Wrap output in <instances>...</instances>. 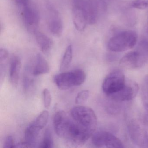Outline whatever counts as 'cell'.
<instances>
[{"label":"cell","instance_id":"1","mask_svg":"<svg viewBox=\"0 0 148 148\" xmlns=\"http://www.w3.org/2000/svg\"><path fill=\"white\" fill-rule=\"evenodd\" d=\"M53 125L58 136L78 145L84 144L93 134L74 119H71L63 111L56 112Z\"/></svg>","mask_w":148,"mask_h":148},{"label":"cell","instance_id":"2","mask_svg":"<svg viewBox=\"0 0 148 148\" xmlns=\"http://www.w3.org/2000/svg\"><path fill=\"white\" fill-rule=\"evenodd\" d=\"M137 40V34L136 32L123 31L110 39L107 44V48L113 52L125 51L134 47Z\"/></svg>","mask_w":148,"mask_h":148},{"label":"cell","instance_id":"3","mask_svg":"<svg viewBox=\"0 0 148 148\" xmlns=\"http://www.w3.org/2000/svg\"><path fill=\"white\" fill-rule=\"evenodd\" d=\"M86 78L85 72L79 69L56 74L54 76V81L59 89L66 90L81 85L85 81Z\"/></svg>","mask_w":148,"mask_h":148},{"label":"cell","instance_id":"4","mask_svg":"<svg viewBox=\"0 0 148 148\" xmlns=\"http://www.w3.org/2000/svg\"><path fill=\"white\" fill-rule=\"evenodd\" d=\"M72 118L93 133L97 124V116L92 109L86 106H75L71 110Z\"/></svg>","mask_w":148,"mask_h":148},{"label":"cell","instance_id":"5","mask_svg":"<svg viewBox=\"0 0 148 148\" xmlns=\"http://www.w3.org/2000/svg\"><path fill=\"white\" fill-rule=\"evenodd\" d=\"M126 83L125 77L120 70H114L106 77L103 82V91L107 96H110L120 90Z\"/></svg>","mask_w":148,"mask_h":148},{"label":"cell","instance_id":"6","mask_svg":"<svg viewBox=\"0 0 148 148\" xmlns=\"http://www.w3.org/2000/svg\"><path fill=\"white\" fill-rule=\"evenodd\" d=\"M92 144L98 148L124 147L121 140L112 133L104 131L94 132L92 136Z\"/></svg>","mask_w":148,"mask_h":148},{"label":"cell","instance_id":"7","mask_svg":"<svg viewBox=\"0 0 148 148\" xmlns=\"http://www.w3.org/2000/svg\"><path fill=\"white\" fill-rule=\"evenodd\" d=\"M139 86L136 82L131 80L126 81L124 86L117 92L109 96L113 100L124 102L132 100L136 96Z\"/></svg>","mask_w":148,"mask_h":148},{"label":"cell","instance_id":"8","mask_svg":"<svg viewBox=\"0 0 148 148\" xmlns=\"http://www.w3.org/2000/svg\"><path fill=\"white\" fill-rule=\"evenodd\" d=\"M21 15L27 30L34 33L37 31L39 24V14L38 11L29 4L22 8Z\"/></svg>","mask_w":148,"mask_h":148},{"label":"cell","instance_id":"9","mask_svg":"<svg viewBox=\"0 0 148 148\" xmlns=\"http://www.w3.org/2000/svg\"><path fill=\"white\" fill-rule=\"evenodd\" d=\"M130 137L135 144L142 148H148V135L140 125L131 121L128 125Z\"/></svg>","mask_w":148,"mask_h":148},{"label":"cell","instance_id":"10","mask_svg":"<svg viewBox=\"0 0 148 148\" xmlns=\"http://www.w3.org/2000/svg\"><path fill=\"white\" fill-rule=\"evenodd\" d=\"M72 16L75 28L79 32L84 31L88 24V20L80 0H73V1Z\"/></svg>","mask_w":148,"mask_h":148},{"label":"cell","instance_id":"11","mask_svg":"<svg viewBox=\"0 0 148 148\" xmlns=\"http://www.w3.org/2000/svg\"><path fill=\"white\" fill-rule=\"evenodd\" d=\"M49 12L48 25L49 30L54 36L59 37L63 32V23L58 11L51 6L48 8Z\"/></svg>","mask_w":148,"mask_h":148},{"label":"cell","instance_id":"12","mask_svg":"<svg viewBox=\"0 0 148 148\" xmlns=\"http://www.w3.org/2000/svg\"><path fill=\"white\" fill-rule=\"evenodd\" d=\"M119 64L122 67L130 70L138 69L144 66L136 50L124 55L120 60Z\"/></svg>","mask_w":148,"mask_h":148},{"label":"cell","instance_id":"13","mask_svg":"<svg viewBox=\"0 0 148 148\" xmlns=\"http://www.w3.org/2000/svg\"><path fill=\"white\" fill-rule=\"evenodd\" d=\"M21 63L19 57L14 55L11 58L9 67V77L12 84L17 86L19 79Z\"/></svg>","mask_w":148,"mask_h":148},{"label":"cell","instance_id":"14","mask_svg":"<svg viewBox=\"0 0 148 148\" xmlns=\"http://www.w3.org/2000/svg\"><path fill=\"white\" fill-rule=\"evenodd\" d=\"M40 130H41L32 123L26 129L25 132V141L29 145L30 148L36 147L38 142Z\"/></svg>","mask_w":148,"mask_h":148},{"label":"cell","instance_id":"15","mask_svg":"<svg viewBox=\"0 0 148 148\" xmlns=\"http://www.w3.org/2000/svg\"><path fill=\"white\" fill-rule=\"evenodd\" d=\"M50 66L45 58L40 54L36 55L35 64L33 70L34 76H38L48 73Z\"/></svg>","mask_w":148,"mask_h":148},{"label":"cell","instance_id":"16","mask_svg":"<svg viewBox=\"0 0 148 148\" xmlns=\"http://www.w3.org/2000/svg\"><path fill=\"white\" fill-rule=\"evenodd\" d=\"M34 34L36 42L41 51L44 53L50 51L52 47L51 40L47 35L39 31H36Z\"/></svg>","mask_w":148,"mask_h":148},{"label":"cell","instance_id":"17","mask_svg":"<svg viewBox=\"0 0 148 148\" xmlns=\"http://www.w3.org/2000/svg\"><path fill=\"white\" fill-rule=\"evenodd\" d=\"M9 58V53L6 49L1 48L0 49V75L1 81H3L5 78L6 71L7 65Z\"/></svg>","mask_w":148,"mask_h":148},{"label":"cell","instance_id":"18","mask_svg":"<svg viewBox=\"0 0 148 148\" xmlns=\"http://www.w3.org/2000/svg\"><path fill=\"white\" fill-rule=\"evenodd\" d=\"M143 65L148 62V40H144L138 44L136 50Z\"/></svg>","mask_w":148,"mask_h":148},{"label":"cell","instance_id":"19","mask_svg":"<svg viewBox=\"0 0 148 148\" xmlns=\"http://www.w3.org/2000/svg\"><path fill=\"white\" fill-rule=\"evenodd\" d=\"M73 58V48L71 45L67 47L60 63V71H64L67 69L71 63Z\"/></svg>","mask_w":148,"mask_h":148},{"label":"cell","instance_id":"20","mask_svg":"<svg viewBox=\"0 0 148 148\" xmlns=\"http://www.w3.org/2000/svg\"><path fill=\"white\" fill-rule=\"evenodd\" d=\"M48 118H49L48 112L47 110L43 111L32 123L41 130L47 124Z\"/></svg>","mask_w":148,"mask_h":148},{"label":"cell","instance_id":"21","mask_svg":"<svg viewBox=\"0 0 148 148\" xmlns=\"http://www.w3.org/2000/svg\"><path fill=\"white\" fill-rule=\"evenodd\" d=\"M41 148H51L53 147V140L51 132L49 129L45 131L44 138L38 146Z\"/></svg>","mask_w":148,"mask_h":148},{"label":"cell","instance_id":"22","mask_svg":"<svg viewBox=\"0 0 148 148\" xmlns=\"http://www.w3.org/2000/svg\"><path fill=\"white\" fill-rule=\"evenodd\" d=\"M142 100L146 111H148V77L145 78L142 87Z\"/></svg>","mask_w":148,"mask_h":148},{"label":"cell","instance_id":"23","mask_svg":"<svg viewBox=\"0 0 148 148\" xmlns=\"http://www.w3.org/2000/svg\"><path fill=\"white\" fill-rule=\"evenodd\" d=\"M90 96V92L88 90H84L79 92L75 98V103L77 104H81L85 103Z\"/></svg>","mask_w":148,"mask_h":148},{"label":"cell","instance_id":"24","mask_svg":"<svg viewBox=\"0 0 148 148\" xmlns=\"http://www.w3.org/2000/svg\"><path fill=\"white\" fill-rule=\"evenodd\" d=\"M43 98L44 106L47 109H48L51 106L52 101L51 95L48 89H45L43 90Z\"/></svg>","mask_w":148,"mask_h":148},{"label":"cell","instance_id":"25","mask_svg":"<svg viewBox=\"0 0 148 148\" xmlns=\"http://www.w3.org/2000/svg\"><path fill=\"white\" fill-rule=\"evenodd\" d=\"M132 7L136 9L144 10L148 8V0H135L132 4Z\"/></svg>","mask_w":148,"mask_h":148},{"label":"cell","instance_id":"26","mask_svg":"<svg viewBox=\"0 0 148 148\" xmlns=\"http://www.w3.org/2000/svg\"><path fill=\"white\" fill-rule=\"evenodd\" d=\"M16 144H15L14 138L12 136H8L5 140L4 143V148H16Z\"/></svg>","mask_w":148,"mask_h":148},{"label":"cell","instance_id":"27","mask_svg":"<svg viewBox=\"0 0 148 148\" xmlns=\"http://www.w3.org/2000/svg\"><path fill=\"white\" fill-rule=\"evenodd\" d=\"M13 1L16 5L22 8L30 4V0H13Z\"/></svg>","mask_w":148,"mask_h":148},{"label":"cell","instance_id":"28","mask_svg":"<svg viewBox=\"0 0 148 148\" xmlns=\"http://www.w3.org/2000/svg\"><path fill=\"white\" fill-rule=\"evenodd\" d=\"M143 121L145 125L148 126V111H146L143 116Z\"/></svg>","mask_w":148,"mask_h":148},{"label":"cell","instance_id":"29","mask_svg":"<svg viewBox=\"0 0 148 148\" xmlns=\"http://www.w3.org/2000/svg\"></svg>","mask_w":148,"mask_h":148}]
</instances>
